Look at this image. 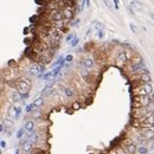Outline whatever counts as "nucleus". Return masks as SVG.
<instances>
[{"label": "nucleus", "instance_id": "22", "mask_svg": "<svg viewBox=\"0 0 154 154\" xmlns=\"http://www.w3.org/2000/svg\"><path fill=\"white\" fill-rule=\"evenodd\" d=\"M40 116H42V113L40 111H33V117H36V119H40Z\"/></svg>", "mask_w": 154, "mask_h": 154}, {"label": "nucleus", "instance_id": "29", "mask_svg": "<svg viewBox=\"0 0 154 154\" xmlns=\"http://www.w3.org/2000/svg\"><path fill=\"white\" fill-rule=\"evenodd\" d=\"M71 59H72V56H68V57H67V61H68V62H70Z\"/></svg>", "mask_w": 154, "mask_h": 154}, {"label": "nucleus", "instance_id": "8", "mask_svg": "<svg viewBox=\"0 0 154 154\" xmlns=\"http://www.w3.org/2000/svg\"><path fill=\"white\" fill-rule=\"evenodd\" d=\"M127 62V58H126V55H125V51H120L117 57H116V64L117 65H123V64Z\"/></svg>", "mask_w": 154, "mask_h": 154}, {"label": "nucleus", "instance_id": "5", "mask_svg": "<svg viewBox=\"0 0 154 154\" xmlns=\"http://www.w3.org/2000/svg\"><path fill=\"white\" fill-rule=\"evenodd\" d=\"M9 99H10V101H12V102H14V103H18V102L21 101V95H20V93L17 91V90H12V91L9 94Z\"/></svg>", "mask_w": 154, "mask_h": 154}, {"label": "nucleus", "instance_id": "4", "mask_svg": "<svg viewBox=\"0 0 154 154\" xmlns=\"http://www.w3.org/2000/svg\"><path fill=\"white\" fill-rule=\"evenodd\" d=\"M19 113H20V109L19 108H17L15 106H10L9 109H7V116L13 120V119H15V117L18 116Z\"/></svg>", "mask_w": 154, "mask_h": 154}, {"label": "nucleus", "instance_id": "24", "mask_svg": "<svg viewBox=\"0 0 154 154\" xmlns=\"http://www.w3.org/2000/svg\"><path fill=\"white\" fill-rule=\"evenodd\" d=\"M139 152L142 153V154H146V153H147V149H146L145 147H139Z\"/></svg>", "mask_w": 154, "mask_h": 154}, {"label": "nucleus", "instance_id": "23", "mask_svg": "<svg viewBox=\"0 0 154 154\" xmlns=\"http://www.w3.org/2000/svg\"><path fill=\"white\" fill-rule=\"evenodd\" d=\"M129 27L132 29V31L134 32V33H137V30H136V27H135L134 24H129Z\"/></svg>", "mask_w": 154, "mask_h": 154}, {"label": "nucleus", "instance_id": "19", "mask_svg": "<svg viewBox=\"0 0 154 154\" xmlns=\"http://www.w3.org/2000/svg\"><path fill=\"white\" fill-rule=\"evenodd\" d=\"M143 136L146 137V139H153L154 137V131H151V129H148V131H146Z\"/></svg>", "mask_w": 154, "mask_h": 154}, {"label": "nucleus", "instance_id": "16", "mask_svg": "<svg viewBox=\"0 0 154 154\" xmlns=\"http://www.w3.org/2000/svg\"><path fill=\"white\" fill-rule=\"evenodd\" d=\"M43 103H44V99H43L42 96H40V97H38V99L35 100L33 106H35V108H40V107L43 106Z\"/></svg>", "mask_w": 154, "mask_h": 154}, {"label": "nucleus", "instance_id": "15", "mask_svg": "<svg viewBox=\"0 0 154 154\" xmlns=\"http://www.w3.org/2000/svg\"><path fill=\"white\" fill-rule=\"evenodd\" d=\"M140 81L141 82H143L145 84H147V83H149L151 82V76H149V74H142L140 75Z\"/></svg>", "mask_w": 154, "mask_h": 154}, {"label": "nucleus", "instance_id": "7", "mask_svg": "<svg viewBox=\"0 0 154 154\" xmlns=\"http://www.w3.org/2000/svg\"><path fill=\"white\" fill-rule=\"evenodd\" d=\"M23 151L24 153H29L32 151V148H33V142H32L31 140H25L23 142Z\"/></svg>", "mask_w": 154, "mask_h": 154}, {"label": "nucleus", "instance_id": "10", "mask_svg": "<svg viewBox=\"0 0 154 154\" xmlns=\"http://www.w3.org/2000/svg\"><path fill=\"white\" fill-rule=\"evenodd\" d=\"M40 70H42V68L37 65V64H31L30 65V74H32V75H38Z\"/></svg>", "mask_w": 154, "mask_h": 154}, {"label": "nucleus", "instance_id": "31", "mask_svg": "<svg viewBox=\"0 0 154 154\" xmlns=\"http://www.w3.org/2000/svg\"><path fill=\"white\" fill-rule=\"evenodd\" d=\"M151 18L154 20V14H153V13H151Z\"/></svg>", "mask_w": 154, "mask_h": 154}, {"label": "nucleus", "instance_id": "3", "mask_svg": "<svg viewBox=\"0 0 154 154\" xmlns=\"http://www.w3.org/2000/svg\"><path fill=\"white\" fill-rule=\"evenodd\" d=\"M47 33H49V36H50V38L53 39V40H59L61 37H62L61 30H59V29H56V27L50 29V30L47 31Z\"/></svg>", "mask_w": 154, "mask_h": 154}, {"label": "nucleus", "instance_id": "9", "mask_svg": "<svg viewBox=\"0 0 154 154\" xmlns=\"http://www.w3.org/2000/svg\"><path fill=\"white\" fill-rule=\"evenodd\" d=\"M94 65H95V62H94V59H93L91 57H85V58H84V61H83V67H84L85 69H91V68H94Z\"/></svg>", "mask_w": 154, "mask_h": 154}, {"label": "nucleus", "instance_id": "27", "mask_svg": "<svg viewBox=\"0 0 154 154\" xmlns=\"http://www.w3.org/2000/svg\"><path fill=\"white\" fill-rule=\"evenodd\" d=\"M99 37L100 38H103L104 37V32L103 31H99Z\"/></svg>", "mask_w": 154, "mask_h": 154}, {"label": "nucleus", "instance_id": "2", "mask_svg": "<svg viewBox=\"0 0 154 154\" xmlns=\"http://www.w3.org/2000/svg\"><path fill=\"white\" fill-rule=\"evenodd\" d=\"M135 94L139 95V96H149V95L153 94V87H152L151 83L143 84V85L135 89Z\"/></svg>", "mask_w": 154, "mask_h": 154}, {"label": "nucleus", "instance_id": "6", "mask_svg": "<svg viewBox=\"0 0 154 154\" xmlns=\"http://www.w3.org/2000/svg\"><path fill=\"white\" fill-rule=\"evenodd\" d=\"M63 18H64L63 12H61V11H58V10H56V11H53V12L51 13V19H52L53 21H56V23L62 21Z\"/></svg>", "mask_w": 154, "mask_h": 154}, {"label": "nucleus", "instance_id": "20", "mask_svg": "<svg viewBox=\"0 0 154 154\" xmlns=\"http://www.w3.org/2000/svg\"><path fill=\"white\" fill-rule=\"evenodd\" d=\"M125 55H126V58H127V61H128V59H132V58H133V52H132V51H129V50H126V51H125Z\"/></svg>", "mask_w": 154, "mask_h": 154}, {"label": "nucleus", "instance_id": "12", "mask_svg": "<svg viewBox=\"0 0 154 154\" xmlns=\"http://www.w3.org/2000/svg\"><path fill=\"white\" fill-rule=\"evenodd\" d=\"M145 67L143 62H136V63H133V67H132V71L133 72H136V71H140L142 68Z\"/></svg>", "mask_w": 154, "mask_h": 154}, {"label": "nucleus", "instance_id": "14", "mask_svg": "<svg viewBox=\"0 0 154 154\" xmlns=\"http://www.w3.org/2000/svg\"><path fill=\"white\" fill-rule=\"evenodd\" d=\"M62 12H63V15H64V18L65 19H70L72 15H74V12H72L71 9H64Z\"/></svg>", "mask_w": 154, "mask_h": 154}, {"label": "nucleus", "instance_id": "25", "mask_svg": "<svg viewBox=\"0 0 154 154\" xmlns=\"http://www.w3.org/2000/svg\"><path fill=\"white\" fill-rule=\"evenodd\" d=\"M32 108H35L33 103H32V104H30V106H27V108H26V111H27V113H30V111L32 110Z\"/></svg>", "mask_w": 154, "mask_h": 154}, {"label": "nucleus", "instance_id": "1", "mask_svg": "<svg viewBox=\"0 0 154 154\" xmlns=\"http://www.w3.org/2000/svg\"><path fill=\"white\" fill-rule=\"evenodd\" d=\"M15 85H17L19 93H23V94H27L30 88H31V81L29 78H20L15 82Z\"/></svg>", "mask_w": 154, "mask_h": 154}, {"label": "nucleus", "instance_id": "17", "mask_svg": "<svg viewBox=\"0 0 154 154\" xmlns=\"http://www.w3.org/2000/svg\"><path fill=\"white\" fill-rule=\"evenodd\" d=\"M64 93H65L67 97H69V99H71V97H74V96H75V91H74V89H72V88H69V87L64 89Z\"/></svg>", "mask_w": 154, "mask_h": 154}, {"label": "nucleus", "instance_id": "28", "mask_svg": "<svg viewBox=\"0 0 154 154\" xmlns=\"http://www.w3.org/2000/svg\"><path fill=\"white\" fill-rule=\"evenodd\" d=\"M21 135H23V129H21V131H19V133H18V137H21Z\"/></svg>", "mask_w": 154, "mask_h": 154}, {"label": "nucleus", "instance_id": "26", "mask_svg": "<svg viewBox=\"0 0 154 154\" xmlns=\"http://www.w3.org/2000/svg\"><path fill=\"white\" fill-rule=\"evenodd\" d=\"M96 29H97V30H100V29H103V25H102V23H99V24H97V25H96Z\"/></svg>", "mask_w": 154, "mask_h": 154}, {"label": "nucleus", "instance_id": "32", "mask_svg": "<svg viewBox=\"0 0 154 154\" xmlns=\"http://www.w3.org/2000/svg\"><path fill=\"white\" fill-rule=\"evenodd\" d=\"M120 154H129V153H125V152H121Z\"/></svg>", "mask_w": 154, "mask_h": 154}, {"label": "nucleus", "instance_id": "11", "mask_svg": "<svg viewBox=\"0 0 154 154\" xmlns=\"http://www.w3.org/2000/svg\"><path fill=\"white\" fill-rule=\"evenodd\" d=\"M35 121H32V120H29V121H26L25 122V126H24V128L26 129L27 132H32L35 129Z\"/></svg>", "mask_w": 154, "mask_h": 154}, {"label": "nucleus", "instance_id": "21", "mask_svg": "<svg viewBox=\"0 0 154 154\" xmlns=\"http://www.w3.org/2000/svg\"><path fill=\"white\" fill-rule=\"evenodd\" d=\"M38 139H39V136H38V134H35V135H31V141H32V142H37V141H38Z\"/></svg>", "mask_w": 154, "mask_h": 154}, {"label": "nucleus", "instance_id": "30", "mask_svg": "<svg viewBox=\"0 0 154 154\" xmlns=\"http://www.w3.org/2000/svg\"><path fill=\"white\" fill-rule=\"evenodd\" d=\"M71 44H72V45H74V46H75V45L77 44V39H75V40H74V42H72V43H71Z\"/></svg>", "mask_w": 154, "mask_h": 154}, {"label": "nucleus", "instance_id": "13", "mask_svg": "<svg viewBox=\"0 0 154 154\" xmlns=\"http://www.w3.org/2000/svg\"><path fill=\"white\" fill-rule=\"evenodd\" d=\"M126 149H127V153H129V154H134L136 151H137V148H136V146L133 143V142H129L128 145H127V147H126Z\"/></svg>", "mask_w": 154, "mask_h": 154}, {"label": "nucleus", "instance_id": "18", "mask_svg": "<svg viewBox=\"0 0 154 154\" xmlns=\"http://www.w3.org/2000/svg\"><path fill=\"white\" fill-rule=\"evenodd\" d=\"M1 123L4 126H6V128H11L13 126V120L12 119H4Z\"/></svg>", "mask_w": 154, "mask_h": 154}]
</instances>
